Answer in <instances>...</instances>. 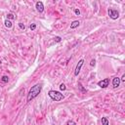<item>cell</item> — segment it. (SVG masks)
Returning <instances> with one entry per match:
<instances>
[{
    "label": "cell",
    "instance_id": "cell-1",
    "mask_svg": "<svg viewBox=\"0 0 125 125\" xmlns=\"http://www.w3.org/2000/svg\"><path fill=\"white\" fill-rule=\"evenodd\" d=\"M41 89H42V86H41L40 84H36V85L32 86V87L30 88V90H29L28 94H27V102H30L31 100H33L34 98H36V97L40 94Z\"/></svg>",
    "mask_w": 125,
    "mask_h": 125
},
{
    "label": "cell",
    "instance_id": "cell-2",
    "mask_svg": "<svg viewBox=\"0 0 125 125\" xmlns=\"http://www.w3.org/2000/svg\"><path fill=\"white\" fill-rule=\"evenodd\" d=\"M48 95H49V97H50L53 101H55V102H60V101H62V100H64V98H65V96L62 95V94H61V93L58 92V91H54V90L49 91Z\"/></svg>",
    "mask_w": 125,
    "mask_h": 125
},
{
    "label": "cell",
    "instance_id": "cell-3",
    "mask_svg": "<svg viewBox=\"0 0 125 125\" xmlns=\"http://www.w3.org/2000/svg\"><path fill=\"white\" fill-rule=\"evenodd\" d=\"M108 16H109L110 19L116 20V19H118V17H119V13H118L117 10H114V9H108Z\"/></svg>",
    "mask_w": 125,
    "mask_h": 125
},
{
    "label": "cell",
    "instance_id": "cell-4",
    "mask_svg": "<svg viewBox=\"0 0 125 125\" xmlns=\"http://www.w3.org/2000/svg\"><path fill=\"white\" fill-rule=\"evenodd\" d=\"M108 85H109V78H105L98 82V86H100L101 88H107Z\"/></svg>",
    "mask_w": 125,
    "mask_h": 125
},
{
    "label": "cell",
    "instance_id": "cell-5",
    "mask_svg": "<svg viewBox=\"0 0 125 125\" xmlns=\"http://www.w3.org/2000/svg\"><path fill=\"white\" fill-rule=\"evenodd\" d=\"M83 62H84V60H80V61L78 62V64H77V66H76V68H75V71H74V75H75V76H77V75L79 74L80 70H81V68H82V66H83Z\"/></svg>",
    "mask_w": 125,
    "mask_h": 125
},
{
    "label": "cell",
    "instance_id": "cell-6",
    "mask_svg": "<svg viewBox=\"0 0 125 125\" xmlns=\"http://www.w3.org/2000/svg\"><path fill=\"white\" fill-rule=\"evenodd\" d=\"M35 8H36V10H37L39 13H42V12L44 11V5H43V3H42L41 1L36 2V4H35Z\"/></svg>",
    "mask_w": 125,
    "mask_h": 125
},
{
    "label": "cell",
    "instance_id": "cell-7",
    "mask_svg": "<svg viewBox=\"0 0 125 125\" xmlns=\"http://www.w3.org/2000/svg\"><path fill=\"white\" fill-rule=\"evenodd\" d=\"M120 78L118 77H114L113 80H112V85H113V88H118L119 85H120Z\"/></svg>",
    "mask_w": 125,
    "mask_h": 125
},
{
    "label": "cell",
    "instance_id": "cell-8",
    "mask_svg": "<svg viewBox=\"0 0 125 125\" xmlns=\"http://www.w3.org/2000/svg\"><path fill=\"white\" fill-rule=\"evenodd\" d=\"M79 22L78 21H73L72 23H71V29H74V28H76L77 27H79Z\"/></svg>",
    "mask_w": 125,
    "mask_h": 125
},
{
    "label": "cell",
    "instance_id": "cell-9",
    "mask_svg": "<svg viewBox=\"0 0 125 125\" xmlns=\"http://www.w3.org/2000/svg\"><path fill=\"white\" fill-rule=\"evenodd\" d=\"M102 125H109L108 119L107 117H102Z\"/></svg>",
    "mask_w": 125,
    "mask_h": 125
},
{
    "label": "cell",
    "instance_id": "cell-10",
    "mask_svg": "<svg viewBox=\"0 0 125 125\" xmlns=\"http://www.w3.org/2000/svg\"><path fill=\"white\" fill-rule=\"evenodd\" d=\"M4 25H5V27H8V28H11V27H12V23H11V21H9V20H6V21L4 22Z\"/></svg>",
    "mask_w": 125,
    "mask_h": 125
},
{
    "label": "cell",
    "instance_id": "cell-11",
    "mask_svg": "<svg viewBox=\"0 0 125 125\" xmlns=\"http://www.w3.org/2000/svg\"><path fill=\"white\" fill-rule=\"evenodd\" d=\"M66 125H76V123L73 121V120H68Z\"/></svg>",
    "mask_w": 125,
    "mask_h": 125
},
{
    "label": "cell",
    "instance_id": "cell-12",
    "mask_svg": "<svg viewBox=\"0 0 125 125\" xmlns=\"http://www.w3.org/2000/svg\"><path fill=\"white\" fill-rule=\"evenodd\" d=\"M15 19V16L13 14H8L7 15V20H14Z\"/></svg>",
    "mask_w": 125,
    "mask_h": 125
},
{
    "label": "cell",
    "instance_id": "cell-13",
    "mask_svg": "<svg viewBox=\"0 0 125 125\" xmlns=\"http://www.w3.org/2000/svg\"><path fill=\"white\" fill-rule=\"evenodd\" d=\"M19 27H20L22 30H25V29H26V26H25L23 23H19Z\"/></svg>",
    "mask_w": 125,
    "mask_h": 125
},
{
    "label": "cell",
    "instance_id": "cell-14",
    "mask_svg": "<svg viewBox=\"0 0 125 125\" xmlns=\"http://www.w3.org/2000/svg\"><path fill=\"white\" fill-rule=\"evenodd\" d=\"M1 80H2L3 82H8V81H9V77H8V76H6V75H4V76H2Z\"/></svg>",
    "mask_w": 125,
    "mask_h": 125
},
{
    "label": "cell",
    "instance_id": "cell-15",
    "mask_svg": "<svg viewBox=\"0 0 125 125\" xmlns=\"http://www.w3.org/2000/svg\"><path fill=\"white\" fill-rule=\"evenodd\" d=\"M60 89H61L62 91H65V90L67 89V87H66V85H65L64 83H62V84L60 85Z\"/></svg>",
    "mask_w": 125,
    "mask_h": 125
},
{
    "label": "cell",
    "instance_id": "cell-16",
    "mask_svg": "<svg viewBox=\"0 0 125 125\" xmlns=\"http://www.w3.org/2000/svg\"><path fill=\"white\" fill-rule=\"evenodd\" d=\"M29 28H30V30H34L36 28V25L35 24H31L30 27H29Z\"/></svg>",
    "mask_w": 125,
    "mask_h": 125
},
{
    "label": "cell",
    "instance_id": "cell-17",
    "mask_svg": "<svg viewBox=\"0 0 125 125\" xmlns=\"http://www.w3.org/2000/svg\"><path fill=\"white\" fill-rule=\"evenodd\" d=\"M54 40H55L56 42H61V41H62V38H61L60 36H56V37L54 38Z\"/></svg>",
    "mask_w": 125,
    "mask_h": 125
},
{
    "label": "cell",
    "instance_id": "cell-18",
    "mask_svg": "<svg viewBox=\"0 0 125 125\" xmlns=\"http://www.w3.org/2000/svg\"><path fill=\"white\" fill-rule=\"evenodd\" d=\"M95 65H96V62H95V60H92V61H91V62H90V66H91V67H94Z\"/></svg>",
    "mask_w": 125,
    "mask_h": 125
},
{
    "label": "cell",
    "instance_id": "cell-19",
    "mask_svg": "<svg viewBox=\"0 0 125 125\" xmlns=\"http://www.w3.org/2000/svg\"><path fill=\"white\" fill-rule=\"evenodd\" d=\"M74 13H75V15H77V16L80 15V11H79L78 9H75V10H74Z\"/></svg>",
    "mask_w": 125,
    "mask_h": 125
},
{
    "label": "cell",
    "instance_id": "cell-20",
    "mask_svg": "<svg viewBox=\"0 0 125 125\" xmlns=\"http://www.w3.org/2000/svg\"><path fill=\"white\" fill-rule=\"evenodd\" d=\"M120 81H122V82H124V81H125V74H123V75H122V77H121Z\"/></svg>",
    "mask_w": 125,
    "mask_h": 125
}]
</instances>
